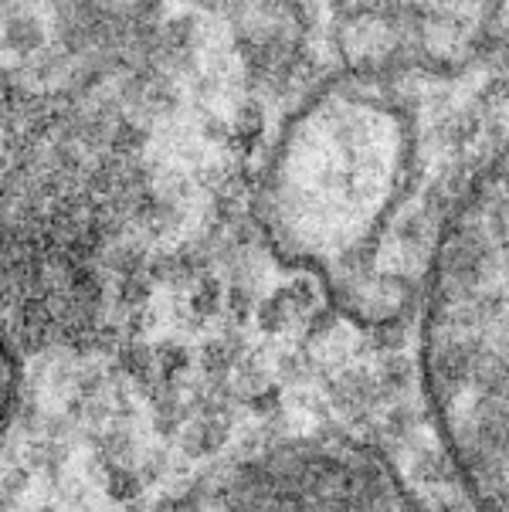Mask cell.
Here are the masks:
<instances>
[{
	"instance_id": "2",
	"label": "cell",
	"mask_w": 509,
	"mask_h": 512,
	"mask_svg": "<svg viewBox=\"0 0 509 512\" xmlns=\"http://www.w3.org/2000/svg\"><path fill=\"white\" fill-rule=\"evenodd\" d=\"M411 143L398 102L374 85H333L292 119L265 177V228L323 282L360 289L408 187Z\"/></svg>"
},
{
	"instance_id": "1",
	"label": "cell",
	"mask_w": 509,
	"mask_h": 512,
	"mask_svg": "<svg viewBox=\"0 0 509 512\" xmlns=\"http://www.w3.org/2000/svg\"><path fill=\"white\" fill-rule=\"evenodd\" d=\"M425 394L479 512H509V143L438 238L421 319Z\"/></svg>"
},
{
	"instance_id": "3",
	"label": "cell",
	"mask_w": 509,
	"mask_h": 512,
	"mask_svg": "<svg viewBox=\"0 0 509 512\" xmlns=\"http://www.w3.org/2000/svg\"><path fill=\"white\" fill-rule=\"evenodd\" d=\"M14 397H17V360L11 346L4 343V336H0V428L11 418Z\"/></svg>"
}]
</instances>
